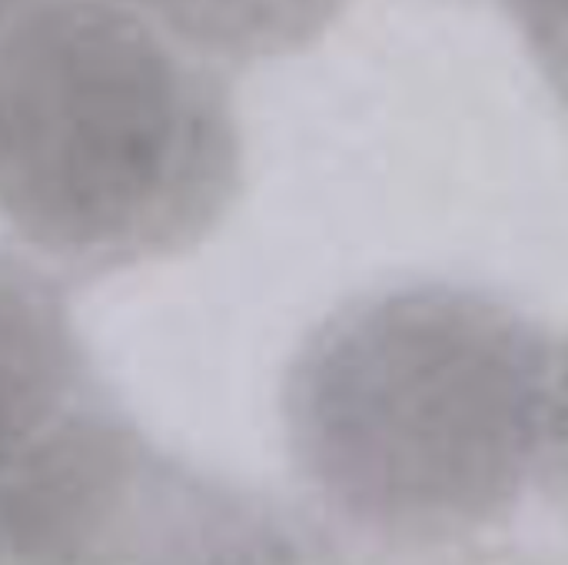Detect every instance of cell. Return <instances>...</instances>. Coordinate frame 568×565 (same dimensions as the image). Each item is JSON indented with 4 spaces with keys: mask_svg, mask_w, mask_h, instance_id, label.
I'll return each mask as SVG.
<instances>
[{
    "mask_svg": "<svg viewBox=\"0 0 568 565\" xmlns=\"http://www.w3.org/2000/svg\"><path fill=\"white\" fill-rule=\"evenodd\" d=\"M516 3V0H513ZM519 3H542V0H519Z\"/></svg>",
    "mask_w": 568,
    "mask_h": 565,
    "instance_id": "cell-6",
    "label": "cell"
},
{
    "mask_svg": "<svg viewBox=\"0 0 568 565\" xmlns=\"http://www.w3.org/2000/svg\"><path fill=\"white\" fill-rule=\"evenodd\" d=\"M206 60L253 63L303 50L346 0H106Z\"/></svg>",
    "mask_w": 568,
    "mask_h": 565,
    "instance_id": "cell-4",
    "label": "cell"
},
{
    "mask_svg": "<svg viewBox=\"0 0 568 565\" xmlns=\"http://www.w3.org/2000/svg\"><path fill=\"white\" fill-rule=\"evenodd\" d=\"M240 180L206 57L106 0H30L0 27V220L37 253L77 273L176 256Z\"/></svg>",
    "mask_w": 568,
    "mask_h": 565,
    "instance_id": "cell-2",
    "label": "cell"
},
{
    "mask_svg": "<svg viewBox=\"0 0 568 565\" xmlns=\"http://www.w3.org/2000/svg\"><path fill=\"white\" fill-rule=\"evenodd\" d=\"M283 420L333 523L383 549L466 546L562 483V343L476 290L376 293L306 340Z\"/></svg>",
    "mask_w": 568,
    "mask_h": 565,
    "instance_id": "cell-1",
    "label": "cell"
},
{
    "mask_svg": "<svg viewBox=\"0 0 568 565\" xmlns=\"http://www.w3.org/2000/svg\"><path fill=\"white\" fill-rule=\"evenodd\" d=\"M150 456L100 400L60 290L0 250V559H100L143 513Z\"/></svg>",
    "mask_w": 568,
    "mask_h": 565,
    "instance_id": "cell-3",
    "label": "cell"
},
{
    "mask_svg": "<svg viewBox=\"0 0 568 565\" xmlns=\"http://www.w3.org/2000/svg\"><path fill=\"white\" fill-rule=\"evenodd\" d=\"M23 3H30V0H0V27H3Z\"/></svg>",
    "mask_w": 568,
    "mask_h": 565,
    "instance_id": "cell-5",
    "label": "cell"
}]
</instances>
